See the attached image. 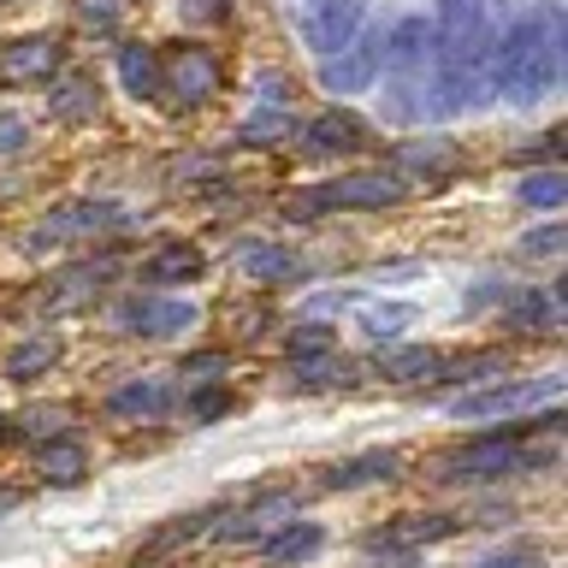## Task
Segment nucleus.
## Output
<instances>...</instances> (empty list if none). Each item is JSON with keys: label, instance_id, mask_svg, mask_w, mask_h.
I'll use <instances>...</instances> for the list:
<instances>
[{"label": "nucleus", "instance_id": "obj_25", "mask_svg": "<svg viewBox=\"0 0 568 568\" xmlns=\"http://www.w3.org/2000/svg\"><path fill=\"white\" fill-rule=\"evenodd\" d=\"M119 83H124V95H136V101H160V95H166V89H160V48L124 42L119 48Z\"/></svg>", "mask_w": 568, "mask_h": 568}, {"label": "nucleus", "instance_id": "obj_39", "mask_svg": "<svg viewBox=\"0 0 568 568\" xmlns=\"http://www.w3.org/2000/svg\"><path fill=\"white\" fill-rule=\"evenodd\" d=\"M326 349H332V326H320V320H302L291 332V362L296 355H326Z\"/></svg>", "mask_w": 568, "mask_h": 568}, {"label": "nucleus", "instance_id": "obj_46", "mask_svg": "<svg viewBox=\"0 0 568 568\" xmlns=\"http://www.w3.org/2000/svg\"><path fill=\"white\" fill-rule=\"evenodd\" d=\"M344 308H355V296H349V291H332V296H314V314H344Z\"/></svg>", "mask_w": 568, "mask_h": 568}, {"label": "nucleus", "instance_id": "obj_36", "mask_svg": "<svg viewBox=\"0 0 568 568\" xmlns=\"http://www.w3.org/2000/svg\"><path fill=\"white\" fill-rule=\"evenodd\" d=\"M225 373H231V355L225 349H195V355H184L178 379H190V390H195V385H220Z\"/></svg>", "mask_w": 568, "mask_h": 568}, {"label": "nucleus", "instance_id": "obj_8", "mask_svg": "<svg viewBox=\"0 0 568 568\" xmlns=\"http://www.w3.org/2000/svg\"><path fill=\"white\" fill-rule=\"evenodd\" d=\"M462 172V149L450 136H420V142H397V154H390V178L397 184H450V178Z\"/></svg>", "mask_w": 568, "mask_h": 568}, {"label": "nucleus", "instance_id": "obj_47", "mask_svg": "<svg viewBox=\"0 0 568 568\" xmlns=\"http://www.w3.org/2000/svg\"><path fill=\"white\" fill-rule=\"evenodd\" d=\"M373 557H379L373 568H415V550H397V557H390V550H373Z\"/></svg>", "mask_w": 568, "mask_h": 568}, {"label": "nucleus", "instance_id": "obj_31", "mask_svg": "<svg viewBox=\"0 0 568 568\" xmlns=\"http://www.w3.org/2000/svg\"><path fill=\"white\" fill-rule=\"evenodd\" d=\"M408 326H415V302H373V308H362V332L373 344H403Z\"/></svg>", "mask_w": 568, "mask_h": 568}, {"label": "nucleus", "instance_id": "obj_18", "mask_svg": "<svg viewBox=\"0 0 568 568\" xmlns=\"http://www.w3.org/2000/svg\"><path fill=\"white\" fill-rule=\"evenodd\" d=\"M403 474V456L397 450H362L349 462H332L326 474H320V486L326 491H362V486H385V479Z\"/></svg>", "mask_w": 568, "mask_h": 568}, {"label": "nucleus", "instance_id": "obj_35", "mask_svg": "<svg viewBox=\"0 0 568 568\" xmlns=\"http://www.w3.org/2000/svg\"><path fill=\"white\" fill-rule=\"evenodd\" d=\"M65 420H71V408L65 403H48V408H30V415L7 420V433H0V438H18V433H30V438H65Z\"/></svg>", "mask_w": 568, "mask_h": 568}, {"label": "nucleus", "instance_id": "obj_27", "mask_svg": "<svg viewBox=\"0 0 568 568\" xmlns=\"http://www.w3.org/2000/svg\"><path fill=\"white\" fill-rule=\"evenodd\" d=\"M444 355L438 349H426V344H385L379 349V379L390 385H420V379H433Z\"/></svg>", "mask_w": 568, "mask_h": 568}, {"label": "nucleus", "instance_id": "obj_19", "mask_svg": "<svg viewBox=\"0 0 568 568\" xmlns=\"http://www.w3.org/2000/svg\"><path fill=\"white\" fill-rule=\"evenodd\" d=\"M231 261H237V273L248 284H291L302 273V261H296V248H284V243H237L231 248Z\"/></svg>", "mask_w": 568, "mask_h": 568}, {"label": "nucleus", "instance_id": "obj_4", "mask_svg": "<svg viewBox=\"0 0 568 568\" xmlns=\"http://www.w3.org/2000/svg\"><path fill=\"white\" fill-rule=\"evenodd\" d=\"M562 397V379L557 373H539V379H497V385H468L462 397H450L456 420H504V415H527L539 403H557Z\"/></svg>", "mask_w": 568, "mask_h": 568}, {"label": "nucleus", "instance_id": "obj_22", "mask_svg": "<svg viewBox=\"0 0 568 568\" xmlns=\"http://www.w3.org/2000/svg\"><path fill=\"white\" fill-rule=\"evenodd\" d=\"M355 379V367L344 355H296L291 373H284V390H302V397H314V390H344Z\"/></svg>", "mask_w": 568, "mask_h": 568}, {"label": "nucleus", "instance_id": "obj_43", "mask_svg": "<svg viewBox=\"0 0 568 568\" xmlns=\"http://www.w3.org/2000/svg\"><path fill=\"white\" fill-rule=\"evenodd\" d=\"M255 95H261L266 106H291V78H284V71H261V78H255Z\"/></svg>", "mask_w": 568, "mask_h": 568}, {"label": "nucleus", "instance_id": "obj_41", "mask_svg": "<svg viewBox=\"0 0 568 568\" xmlns=\"http://www.w3.org/2000/svg\"><path fill=\"white\" fill-rule=\"evenodd\" d=\"M521 255H527V261H550V255H562V225H539V231H527V237H521Z\"/></svg>", "mask_w": 568, "mask_h": 568}, {"label": "nucleus", "instance_id": "obj_13", "mask_svg": "<svg viewBox=\"0 0 568 568\" xmlns=\"http://www.w3.org/2000/svg\"><path fill=\"white\" fill-rule=\"evenodd\" d=\"M113 278V261H83V266H65V273H53L42 291L30 296L36 314H71V308H89V302L101 296V284Z\"/></svg>", "mask_w": 568, "mask_h": 568}, {"label": "nucleus", "instance_id": "obj_5", "mask_svg": "<svg viewBox=\"0 0 568 568\" xmlns=\"http://www.w3.org/2000/svg\"><path fill=\"white\" fill-rule=\"evenodd\" d=\"M433 65H486V0H438Z\"/></svg>", "mask_w": 568, "mask_h": 568}, {"label": "nucleus", "instance_id": "obj_2", "mask_svg": "<svg viewBox=\"0 0 568 568\" xmlns=\"http://www.w3.org/2000/svg\"><path fill=\"white\" fill-rule=\"evenodd\" d=\"M385 119L390 124H415L426 119V78H433V30H426V18L420 12H408L397 30L385 36Z\"/></svg>", "mask_w": 568, "mask_h": 568}, {"label": "nucleus", "instance_id": "obj_33", "mask_svg": "<svg viewBox=\"0 0 568 568\" xmlns=\"http://www.w3.org/2000/svg\"><path fill=\"white\" fill-rule=\"evenodd\" d=\"M521 195L527 207H545V213H557L562 202H568V178H562V166H545V172H521Z\"/></svg>", "mask_w": 568, "mask_h": 568}, {"label": "nucleus", "instance_id": "obj_14", "mask_svg": "<svg viewBox=\"0 0 568 568\" xmlns=\"http://www.w3.org/2000/svg\"><path fill=\"white\" fill-rule=\"evenodd\" d=\"M172 385L160 373H142V379H124L113 397H106V420H124V426H154L172 415Z\"/></svg>", "mask_w": 568, "mask_h": 568}, {"label": "nucleus", "instance_id": "obj_1", "mask_svg": "<svg viewBox=\"0 0 568 568\" xmlns=\"http://www.w3.org/2000/svg\"><path fill=\"white\" fill-rule=\"evenodd\" d=\"M562 42H568V24L557 0H539L532 12H521L486 60L491 95H504L509 106H539L562 83Z\"/></svg>", "mask_w": 568, "mask_h": 568}, {"label": "nucleus", "instance_id": "obj_44", "mask_svg": "<svg viewBox=\"0 0 568 568\" xmlns=\"http://www.w3.org/2000/svg\"><path fill=\"white\" fill-rule=\"evenodd\" d=\"M24 136H30L24 119H18V113H0V154H18V149H24Z\"/></svg>", "mask_w": 568, "mask_h": 568}, {"label": "nucleus", "instance_id": "obj_17", "mask_svg": "<svg viewBox=\"0 0 568 568\" xmlns=\"http://www.w3.org/2000/svg\"><path fill=\"white\" fill-rule=\"evenodd\" d=\"M462 521L456 515H403L397 527H379L367 532V550H420V545H438V539H456Z\"/></svg>", "mask_w": 568, "mask_h": 568}, {"label": "nucleus", "instance_id": "obj_6", "mask_svg": "<svg viewBox=\"0 0 568 568\" xmlns=\"http://www.w3.org/2000/svg\"><path fill=\"white\" fill-rule=\"evenodd\" d=\"M195 302H184V296H160V291H131L113 308V332H124V337H178V332H195Z\"/></svg>", "mask_w": 568, "mask_h": 568}, {"label": "nucleus", "instance_id": "obj_49", "mask_svg": "<svg viewBox=\"0 0 568 568\" xmlns=\"http://www.w3.org/2000/svg\"><path fill=\"white\" fill-rule=\"evenodd\" d=\"M0 433H7V415H0Z\"/></svg>", "mask_w": 568, "mask_h": 568}, {"label": "nucleus", "instance_id": "obj_42", "mask_svg": "<svg viewBox=\"0 0 568 568\" xmlns=\"http://www.w3.org/2000/svg\"><path fill=\"white\" fill-rule=\"evenodd\" d=\"M557 149H562V136H557V131H545V136H532L527 149H509V166H532V160H557Z\"/></svg>", "mask_w": 568, "mask_h": 568}, {"label": "nucleus", "instance_id": "obj_37", "mask_svg": "<svg viewBox=\"0 0 568 568\" xmlns=\"http://www.w3.org/2000/svg\"><path fill=\"white\" fill-rule=\"evenodd\" d=\"M474 568H550V557L539 545H504V550H491V557H479Z\"/></svg>", "mask_w": 568, "mask_h": 568}, {"label": "nucleus", "instance_id": "obj_30", "mask_svg": "<svg viewBox=\"0 0 568 568\" xmlns=\"http://www.w3.org/2000/svg\"><path fill=\"white\" fill-rule=\"evenodd\" d=\"M291 131H296L291 106H261V113H248V119L237 124V142H243V149H278Z\"/></svg>", "mask_w": 568, "mask_h": 568}, {"label": "nucleus", "instance_id": "obj_15", "mask_svg": "<svg viewBox=\"0 0 568 568\" xmlns=\"http://www.w3.org/2000/svg\"><path fill=\"white\" fill-rule=\"evenodd\" d=\"M296 515V491H284V486H273V491H261L248 509H237L231 521H220L213 527V539H225V545H255L261 532H278L284 521Z\"/></svg>", "mask_w": 568, "mask_h": 568}, {"label": "nucleus", "instance_id": "obj_12", "mask_svg": "<svg viewBox=\"0 0 568 568\" xmlns=\"http://www.w3.org/2000/svg\"><path fill=\"white\" fill-rule=\"evenodd\" d=\"M320 207H344V213H379V207H397L403 202V184L390 172H349V178H332V184H320Z\"/></svg>", "mask_w": 568, "mask_h": 568}, {"label": "nucleus", "instance_id": "obj_40", "mask_svg": "<svg viewBox=\"0 0 568 568\" xmlns=\"http://www.w3.org/2000/svg\"><path fill=\"white\" fill-rule=\"evenodd\" d=\"M119 12H124V0H78V24L89 30H119Z\"/></svg>", "mask_w": 568, "mask_h": 568}, {"label": "nucleus", "instance_id": "obj_3", "mask_svg": "<svg viewBox=\"0 0 568 568\" xmlns=\"http://www.w3.org/2000/svg\"><path fill=\"white\" fill-rule=\"evenodd\" d=\"M521 462H527V438L521 433H479L468 444H456V450H444L433 479L438 486H491V479L515 474Z\"/></svg>", "mask_w": 568, "mask_h": 568}, {"label": "nucleus", "instance_id": "obj_23", "mask_svg": "<svg viewBox=\"0 0 568 568\" xmlns=\"http://www.w3.org/2000/svg\"><path fill=\"white\" fill-rule=\"evenodd\" d=\"M504 326L557 332V326H562V291H545V284H527V291H515V302L504 308Z\"/></svg>", "mask_w": 568, "mask_h": 568}, {"label": "nucleus", "instance_id": "obj_9", "mask_svg": "<svg viewBox=\"0 0 568 568\" xmlns=\"http://www.w3.org/2000/svg\"><path fill=\"white\" fill-rule=\"evenodd\" d=\"M160 89L178 95V106H202L213 89H220V60H213L207 48H195V42L160 53Z\"/></svg>", "mask_w": 568, "mask_h": 568}, {"label": "nucleus", "instance_id": "obj_45", "mask_svg": "<svg viewBox=\"0 0 568 568\" xmlns=\"http://www.w3.org/2000/svg\"><path fill=\"white\" fill-rule=\"evenodd\" d=\"M320 195H291V202H284V220H296V225H308V220H320Z\"/></svg>", "mask_w": 568, "mask_h": 568}, {"label": "nucleus", "instance_id": "obj_16", "mask_svg": "<svg viewBox=\"0 0 568 568\" xmlns=\"http://www.w3.org/2000/svg\"><path fill=\"white\" fill-rule=\"evenodd\" d=\"M65 65V48L53 36H18L0 48V83H48Z\"/></svg>", "mask_w": 568, "mask_h": 568}, {"label": "nucleus", "instance_id": "obj_32", "mask_svg": "<svg viewBox=\"0 0 568 568\" xmlns=\"http://www.w3.org/2000/svg\"><path fill=\"white\" fill-rule=\"evenodd\" d=\"M207 521H213V509H190V515H172L166 527H154V532H149V557H166V550H178V545H195V539H202V532H213Z\"/></svg>", "mask_w": 568, "mask_h": 568}, {"label": "nucleus", "instance_id": "obj_21", "mask_svg": "<svg viewBox=\"0 0 568 568\" xmlns=\"http://www.w3.org/2000/svg\"><path fill=\"white\" fill-rule=\"evenodd\" d=\"M207 273V255L195 243H160L149 261H142V284H160V291H166V284H195Z\"/></svg>", "mask_w": 568, "mask_h": 568}, {"label": "nucleus", "instance_id": "obj_38", "mask_svg": "<svg viewBox=\"0 0 568 568\" xmlns=\"http://www.w3.org/2000/svg\"><path fill=\"white\" fill-rule=\"evenodd\" d=\"M237 408V397L231 390H213V385H195V397H190V420H220Z\"/></svg>", "mask_w": 568, "mask_h": 568}, {"label": "nucleus", "instance_id": "obj_48", "mask_svg": "<svg viewBox=\"0 0 568 568\" xmlns=\"http://www.w3.org/2000/svg\"><path fill=\"white\" fill-rule=\"evenodd\" d=\"M18 509V491H0V515H12Z\"/></svg>", "mask_w": 568, "mask_h": 568}, {"label": "nucleus", "instance_id": "obj_29", "mask_svg": "<svg viewBox=\"0 0 568 568\" xmlns=\"http://www.w3.org/2000/svg\"><path fill=\"white\" fill-rule=\"evenodd\" d=\"M36 468H42L48 486H83L89 456H83V444H71V438H48L42 456H36Z\"/></svg>", "mask_w": 568, "mask_h": 568}, {"label": "nucleus", "instance_id": "obj_10", "mask_svg": "<svg viewBox=\"0 0 568 568\" xmlns=\"http://www.w3.org/2000/svg\"><path fill=\"white\" fill-rule=\"evenodd\" d=\"M119 225H124V207L119 202H71L60 213H48V220L30 231V243L36 248H60V243L95 237V231H119Z\"/></svg>", "mask_w": 568, "mask_h": 568}, {"label": "nucleus", "instance_id": "obj_28", "mask_svg": "<svg viewBox=\"0 0 568 568\" xmlns=\"http://www.w3.org/2000/svg\"><path fill=\"white\" fill-rule=\"evenodd\" d=\"M53 362H60V337H24L12 355H7V379H18V385H36V379H48L53 373Z\"/></svg>", "mask_w": 568, "mask_h": 568}, {"label": "nucleus", "instance_id": "obj_26", "mask_svg": "<svg viewBox=\"0 0 568 568\" xmlns=\"http://www.w3.org/2000/svg\"><path fill=\"white\" fill-rule=\"evenodd\" d=\"M320 550H326V527L320 521H284L273 539H266V557L278 568H302V562H314Z\"/></svg>", "mask_w": 568, "mask_h": 568}, {"label": "nucleus", "instance_id": "obj_24", "mask_svg": "<svg viewBox=\"0 0 568 568\" xmlns=\"http://www.w3.org/2000/svg\"><path fill=\"white\" fill-rule=\"evenodd\" d=\"M48 113L60 119V124L95 119V113H101V83H95V78H83V71H71V78H60V83L48 89Z\"/></svg>", "mask_w": 568, "mask_h": 568}, {"label": "nucleus", "instance_id": "obj_7", "mask_svg": "<svg viewBox=\"0 0 568 568\" xmlns=\"http://www.w3.org/2000/svg\"><path fill=\"white\" fill-rule=\"evenodd\" d=\"M379 60H385V30H355L332 60H320V89H332V95H362V89L379 78Z\"/></svg>", "mask_w": 568, "mask_h": 568}, {"label": "nucleus", "instance_id": "obj_34", "mask_svg": "<svg viewBox=\"0 0 568 568\" xmlns=\"http://www.w3.org/2000/svg\"><path fill=\"white\" fill-rule=\"evenodd\" d=\"M438 373H450L444 385H479V379L509 373V355H504V349H479V355H462V362H450V367L438 362Z\"/></svg>", "mask_w": 568, "mask_h": 568}, {"label": "nucleus", "instance_id": "obj_20", "mask_svg": "<svg viewBox=\"0 0 568 568\" xmlns=\"http://www.w3.org/2000/svg\"><path fill=\"white\" fill-rule=\"evenodd\" d=\"M302 149L308 154H355V149H367V124L355 119V113H320L302 124Z\"/></svg>", "mask_w": 568, "mask_h": 568}, {"label": "nucleus", "instance_id": "obj_11", "mask_svg": "<svg viewBox=\"0 0 568 568\" xmlns=\"http://www.w3.org/2000/svg\"><path fill=\"white\" fill-rule=\"evenodd\" d=\"M296 30H302V42H308L320 60H332V53L362 30V0H302Z\"/></svg>", "mask_w": 568, "mask_h": 568}]
</instances>
